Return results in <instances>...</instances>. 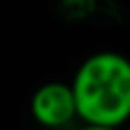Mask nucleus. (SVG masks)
<instances>
[{"instance_id":"f03ea898","label":"nucleus","mask_w":130,"mask_h":130,"mask_svg":"<svg viewBox=\"0 0 130 130\" xmlns=\"http://www.w3.org/2000/svg\"><path fill=\"white\" fill-rule=\"evenodd\" d=\"M31 116L43 128H65L77 118L72 89L68 82H46L31 94Z\"/></svg>"},{"instance_id":"f257e3e1","label":"nucleus","mask_w":130,"mask_h":130,"mask_svg":"<svg viewBox=\"0 0 130 130\" xmlns=\"http://www.w3.org/2000/svg\"><path fill=\"white\" fill-rule=\"evenodd\" d=\"M72 99L77 118L84 125L113 128L130 116V63L125 56L101 51L89 56L77 68L72 82Z\"/></svg>"},{"instance_id":"7ed1b4c3","label":"nucleus","mask_w":130,"mask_h":130,"mask_svg":"<svg viewBox=\"0 0 130 130\" xmlns=\"http://www.w3.org/2000/svg\"><path fill=\"white\" fill-rule=\"evenodd\" d=\"M79 130H113V128H94V125H84V128H79Z\"/></svg>"}]
</instances>
